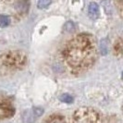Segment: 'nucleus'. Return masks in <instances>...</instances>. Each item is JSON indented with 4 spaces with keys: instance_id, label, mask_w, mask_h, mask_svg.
Returning <instances> with one entry per match:
<instances>
[{
    "instance_id": "1a4fd4ad",
    "label": "nucleus",
    "mask_w": 123,
    "mask_h": 123,
    "mask_svg": "<svg viewBox=\"0 0 123 123\" xmlns=\"http://www.w3.org/2000/svg\"><path fill=\"white\" fill-rule=\"evenodd\" d=\"M114 52H115V55L120 57L122 55V40L121 38H118L116 43L114 44Z\"/></svg>"
},
{
    "instance_id": "6e6552de",
    "label": "nucleus",
    "mask_w": 123,
    "mask_h": 123,
    "mask_svg": "<svg viewBox=\"0 0 123 123\" xmlns=\"http://www.w3.org/2000/svg\"><path fill=\"white\" fill-rule=\"evenodd\" d=\"M45 123H67L66 122V119L64 116L62 115H52L51 117H49L47 118V120L45 121Z\"/></svg>"
},
{
    "instance_id": "7ed1b4c3",
    "label": "nucleus",
    "mask_w": 123,
    "mask_h": 123,
    "mask_svg": "<svg viewBox=\"0 0 123 123\" xmlns=\"http://www.w3.org/2000/svg\"><path fill=\"white\" fill-rule=\"evenodd\" d=\"M29 4V0H0V17L7 16L18 21L28 13Z\"/></svg>"
},
{
    "instance_id": "0eeeda50",
    "label": "nucleus",
    "mask_w": 123,
    "mask_h": 123,
    "mask_svg": "<svg viewBox=\"0 0 123 123\" xmlns=\"http://www.w3.org/2000/svg\"><path fill=\"white\" fill-rule=\"evenodd\" d=\"M88 15L92 19H96L99 17V6L96 3L92 2L88 7Z\"/></svg>"
},
{
    "instance_id": "f8f14e48",
    "label": "nucleus",
    "mask_w": 123,
    "mask_h": 123,
    "mask_svg": "<svg viewBox=\"0 0 123 123\" xmlns=\"http://www.w3.org/2000/svg\"><path fill=\"white\" fill-rule=\"evenodd\" d=\"M101 54L104 55L107 54V45H106L105 39L102 40V42H101Z\"/></svg>"
},
{
    "instance_id": "9b49d317",
    "label": "nucleus",
    "mask_w": 123,
    "mask_h": 123,
    "mask_svg": "<svg viewBox=\"0 0 123 123\" xmlns=\"http://www.w3.org/2000/svg\"><path fill=\"white\" fill-rule=\"evenodd\" d=\"M51 1L52 0H38L37 6L40 9H43V8H45V7H47V6H49L50 4H51Z\"/></svg>"
},
{
    "instance_id": "f03ea898",
    "label": "nucleus",
    "mask_w": 123,
    "mask_h": 123,
    "mask_svg": "<svg viewBox=\"0 0 123 123\" xmlns=\"http://www.w3.org/2000/svg\"><path fill=\"white\" fill-rule=\"evenodd\" d=\"M28 61V56L19 50L8 51L0 55V72L7 73L24 68Z\"/></svg>"
},
{
    "instance_id": "39448f33",
    "label": "nucleus",
    "mask_w": 123,
    "mask_h": 123,
    "mask_svg": "<svg viewBox=\"0 0 123 123\" xmlns=\"http://www.w3.org/2000/svg\"><path fill=\"white\" fill-rule=\"evenodd\" d=\"M15 114V108L10 100L0 96V120L6 119L13 117Z\"/></svg>"
},
{
    "instance_id": "ddd939ff",
    "label": "nucleus",
    "mask_w": 123,
    "mask_h": 123,
    "mask_svg": "<svg viewBox=\"0 0 123 123\" xmlns=\"http://www.w3.org/2000/svg\"><path fill=\"white\" fill-rule=\"evenodd\" d=\"M65 30L68 31H72L74 30V24L73 22H71V21H68L67 24L65 25Z\"/></svg>"
},
{
    "instance_id": "423d86ee",
    "label": "nucleus",
    "mask_w": 123,
    "mask_h": 123,
    "mask_svg": "<svg viewBox=\"0 0 123 123\" xmlns=\"http://www.w3.org/2000/svg\"><path fill=\"white\" fill-rule=\"evenodd\" d=\"M43 114V109L41 107H32L31 109L24 111L22 114V121L24 123H34L37 118Z\"/></svg>"
},
{
    "instance_id": "9d476101",
    "label": "nucleus",
    "mask_w": 123,
    "mask_h": 123,
    "mask_svg": "<svg viewBox=\"0 0 123 123\" xmlns=\"http://www.w3.org/2000/svg\"><path fill=\"white\" fill-rule=\"evenodd\" d=\"M59 99H60V101L64 102V103H67V104H70L73 102V97L68 93H63L59 97Z\"/></svg>"
},
{
    "instance_id": "f257e3e1",
    "label": "nucleus",
    "mask_w": 123,
    "mask_h": 123,
    "mask_svg": "<svg viewBox=\"0 0 123 123\" xmlns=\"http://www.w3.org/2000/svg\"><path fill=\"white\" fill-rule=\"evenodd\" d=\"M63 63L70 73L78 75L88 70L97 58L95 38L90 33H80L64 45L61 51Z\"/></svg>"
},
{
    "instance_id": "20e7f679",
    "label": "nucleus",
    "mask_w": 123,
    "mask_h": 123,
    "mask_svg": "<svg viewBox=\"0 0 123 123\" xmlns=\"http://www.w3.org/2000/svg\"><path fill=\"white\" fill-rule=\"evenodd\" d=\"M72 123H101L99 114L92 107H80L75 111Z\"/></svg>"
}]
</instances>
